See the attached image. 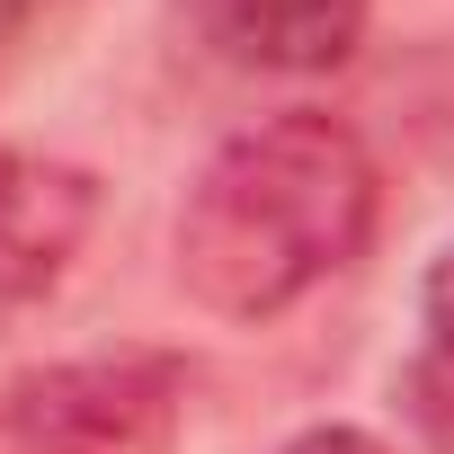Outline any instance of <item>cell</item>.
Returning a JSON list of instances; mask_svg holds the SVG:
<instances>
[{
	"mask_svg": "<svg viewBox=\"0 0 454 454\" xmlns=\"http://www.w3.org/2000/svg\"><path fill=\"white\" fill-rule=\"evenodd\" d=\"M383 169L348 116L277 107L241 134H223L178 214H169V277L214 321H277L321 294L374 241Z\"/></svg>",
	"mask_w": 454,
	"mask_h": 454,
	"instance_id": "cell-1",
	"label": "cell"
},
{
	"mask_svg": "<svg viewBox=\"0 0 454 454\" xmlns=\"http://www.w3.org/2000/svg\"><path fill=\"white\" fill-rule=\"evenodd\" d=\"M187 383L196 374L169 348L36 365L0 392V454H178Z\"/></svg>",
	"mask_w": 454,
	"mask_h": 454,
	"instance_id": "cell-2",
	"label": "cell"
},
{
	"mask_svg": "<svg viewBox=\"0 0 454 454\" xmlns=\"http://www.w3.org/2000/svg\"><path fill=\"white\" fill-rule=\"evenodd\" d=\"M98 232V178L54 152L0 143V303H45Z\"/></svg>",
	"mask_w": 454,
	"mask_h": 454,
	"instance_id": "cell-3",
	"label": "cell"
},
{
	"mask_svg": "<svg viewBox=\"0 0 454 454\" xmlns=\"http://www.w3.org/2000/svg\"><path fill=\"white\" fill-rule=\"evenodd\" d=\"M365 19L374 0H205V36L241 72H277V81L339 72L365 45Z\"/></svg>",
	"mask_w": 454,
	"mask_h": 454,
	"instance_id": "cell-4",
	"label": "cell"
},
{
	"mask_svg": "<svg viewBox=\"0 0 454 454\" xmlns=\"http://www.w3.org/2000/svg\"><path fill=\"white\" fill-rule=\"evenodd\" d=\"M419 321H427V339H436V356L454 365V241L427 259V286H419Z\"/></svg>",
	"mask_w": 454,
	"mask_h": 454,
	"instance_id": "cell-5",
	"label": "cell"
},
{
	"mask_svg": "<svg viewBox=\"0 0 454 454\" xmlns=\"http://www.w3.org/2000/svg\"><path fill=\"white\" fill-rule=\"evenodd\" d=\"M286 454H401V445H383L374 427H348V419H321V427H303Z\"/></svg>",
	"mask_w": 454,
	"mask_h": 454,
	"instance_id": "cell-6",
	"label": "cell"
}]
</instances>
